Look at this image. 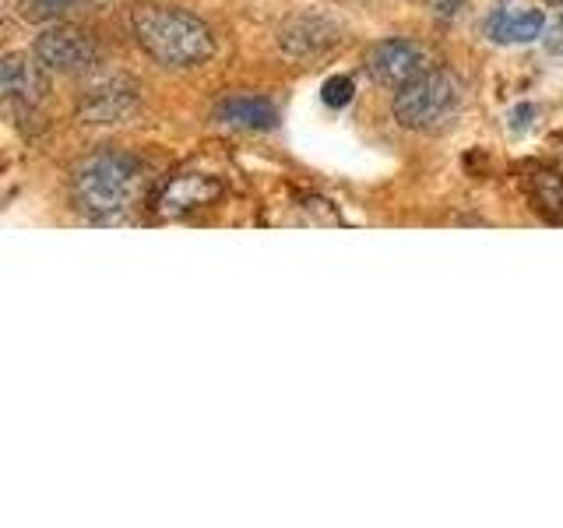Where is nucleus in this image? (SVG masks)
I'll list each match as a JSON object with an SVG mask.
<instances>
[{
  "mask_svg": "<svg viewBox=\"0 0 563 528\" xmlns=\"http://www.w3.org/2000/svg\"><path fill=\"white\" fill-rule=\"evenodd\" d=\"M137 46L163 67H201L216 53V35L198 14L173 4H137L131 14Z\"/></svg>",
  "mask_w": 563,
  "mask_h": 528,
  "instance_id": "obj_1",
  "label": "nucleus"
},
{
  "mask_svg": "<svg viewBox=\"0 0 563 528\" xmlns=\"http://www.w3.org/2000/svg\"><path fill=\"white\" fill-rule=\"evenodd\" d=\"M141 180V163L128 152L102 148L75 166L70 173V198L78 211L92 222H123L131 211L134 190Z\"/></svg>",
  "mask_w": 563,
  "mask_h": 528,
  "instance_id": "obj_2",
  "label": "nucleus"
},
{
  "mask_svg": "<svg viewBox=\"0 0 563 528\" xmlns=\"http://www.w3.org/2000/svg\"><path fill=\"white\" fill-rule=\"evenodd\" d=\"M462 110V81L451 70L430 67L395 92V120L409 131H440Z\"/></svg>",
  "mask_w": 563,
  "mask_h": 528,
  "instance_id": "obj_3",
  "label": "nucleus"
},
{
  "mask_svg": "<svg viewBox=\"0 0 563 528\" xmlns=\"http://www.w3.org/2000/svg\"><path fill=\"white\" fill-rule=\"evenodd\" d=\"M430 64V50L419 46L412 40H380L366 50V70L369 78L384 88H405L409 81H416L419 75H427Z\"/></svg>",
  "mask_w": 563,
  "mask_h": 528,
  "instance_id": "obj_4",
  "label": "nucleus"
},
{
  "mask_svg": "<svg viewBox=\"0 0 563 528\" xmlns=\"http://www.w3.org/2000/svg\"><path fill=\"white\" fill-rule=\"evenodd\" d=\"M35 61L46 70H57V75H78V70H88L99 61V43L85 29L57 25L35 40Z\"/></svg>",
  "mask_w": 563,
  "mask_h": 528,
  "instance_id": "obj_5",
  "label": "nucleus"
},
{
  "mask_svg": "<svg viewBox=\"0 0 563 528\" xmlns=\"http://www.w3.org/2000/svg\"><path fill=\"white\" fill-rule=\"evenodd\" d=\"M225 194V187L216 180V176L205 173H176L169 180L158 184L155 198H152V211L158 219H184L190 211H201L208 205H216Z\"/></svg>",
  "mask_w": 563,
  "mask_h": 528,
  "instance_id": "obj_6",
  "label": "nucleus"
},
{
  "mask_svg": "<svg viewBox=\"0 0 563 528\" xmlns=\"http://www.w3.org/2000/svg\"><path fill=\"white\" fill-rule=\"evenodd\" d=\"M43 64H35L22 53H11L0 64V88H4L8 102L22 106V110H32V106H40L43 96H46V78H43Z\"/></svg>",
  "mask_w": 563,
  "mask_h": 528,
  "instance_id": "obj_7",
  "label": "nucleus"
},
{
  "mask_svg": "<svg viewBox=\"0 0 563 528\" xmlns=\"http://www.w3.org/2000/svg\"><path fill=\"white\" fill-rule=\"evenodd\" d=\"M278 43H282V50L296 53V57H307V53H321L331 43H339V29L321 14H296L282 25Z\"/></svg>",
  "mask_w": 563,
  "mask_h": 528,
  "instance_id": "obj_8",
  "label": "nucleus"
},
{
  "mask_svg": "<svg viewBox=\"0 0 563 528\" xmlns=\"http://www.w3.org/2000/svg\"><path fill=\"white\" fill-rule=\"evenodd\" d=\"M134 106H137V96L131 85L106 81V85H96L92 92L81 99V117L88 123H120L134 113Z\"/></svg>",
  "mask_w": 563,
  "mask_h": 528,
  "instance_id": "obj_9",
  "label": "nucleus"
},
{
  "mask_svg": "<svg viewBox=\"0 0 563 528\" xmlns=\"http://www.w3.org/2000/svg\"><path fill=\"white\" fill-rule=\"evenodd\" d=\"M542 29H545V18H542V11H532V8L528 11H497L486 25L493 43H532L542 35Z\"/></svg>",
  "mask_w": 563,
  "mask_h": 528,
  "instance_id": "obj_10",
  "label": "nucleus"
},
{
  "mask_svg": "<svg viewBox=\"0 0 563 528\" xmlns=\"http://www.w3.org/2000/svg\"><path fill=\"white\" fill-rule=\"evenodd\" d=\"M216 117L222 123H233V128H246V131H272L275 123H278V113H275V106L268 99H225Z\"/></svg>",
  "mask_w": 563,
  "mask_h": 528,
  "instance_id": "obj_11",
  "label": "nucleus"
},
{
  "mask_svg": "<svg viewBox=\"0 0 563 528\" xmlns=\"http://www.w3.org/2000/svg\"><path fill=\"white\" fill-rule=\"evenodd\" d=\"M528 187H532V201L545 211V216H560L563 211V180L556 173H536L532 180H528Z\"/></svg>",
  "mask_w": 563,
  "mask_h": 528,
  "instance_id": "obj_12",
  "label": "nucleus"
},
{
  "mask_svg": "<svg viewBox=\"0 0 563 528\" xmlns=\"http://www.w3.org/2000/svg\"><path fill=\"white\" fill-rule=\"evenodd\" d=\"M352 96H356V81H352L349 75H334L321 88V99L331 106V110H342V106H349Z\"/></svg>",
  "mask_w": 563,
  "mask_h": 528,
  "instance_id": "obj_13",
  "label": "nucleus"
},
{
  "mask_svg": "<svg viewBox=\"0 0 563 528\" xmlns=\"http://www.w3.org/2000/svg\"><path fill=\"white\" fill-rule=\"evenodd\" d=\"M75 0H22V18H29V22H49V18L64 14Z\"/></svg>",
  "mask_w": 563,
  "mask_h": 528,
  "instance_id": "obj_14",
  "label": "nucleus"
},
{
  "mask_svg": "<svg viewBox=\"0 0 563 528\" xmlns=\"http://www.w3.org/2000/svg\"><path fill=\"white\" fill-rule=\"evenodd\" d=\"M536 117V106H518V110H515V128L521 131V128H528V120H532Z\"/></svg>",
  "mask_w": 563,
  "mask_h": 528,
  "instance_id": "obj_15",
  "label": "nucleus"
},
{
  "mask_svg": "<svg viewBox=\"0 0 563 528\" xmlns=\"http://www.w3.org/2000/svg\"><path fill=\"white\" fill-rule=\"evenodd\" d=\"M560 32H563V11H560Z\"/></svg>",
  "mask_w": 563,
  "mask_h": 528,
  "instance_id": "obj_16",
  "label": "nucleus"
}]
</instances>
